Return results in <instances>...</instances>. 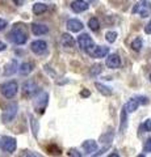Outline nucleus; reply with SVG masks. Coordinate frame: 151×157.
<instances>
[{
  "mask_svg": "<svg viewBox=\"0 0 151 157\" xmlns=\"http://www.w3.org/2000/svg\"><path fill=\"white\" fill-rule=\"evenodd\" d=\"M88 94H89V92H88V90H85V89H84V90H83V92H81V96H84V97H87V96H88Z\"/></svg>",
  "mask_w": 151,
  "mask_h": 157,
  "instance_id": "72a5a7b5",
  "label": "nucleus"
},
{
  "mask_svg": "<svg viewBox=\"0 0 151 157\" xmlns=\"http://www.w3.org/2000/svg\"><path fill=\"white\" fill-rule=\"evenodd\" d=\"M37 90H38V86H37V84L34 81L28 80V81L24 82V85H22V94L25 97H32Z\"/></svg>",
  "mask_w": 151,
  "mask_h": 157,
  "instance_id": "1a4fd4ad",
  "label": "nucleus"
},
{
  "mask_svg": "<svg viewBox=\"0 0 151 157\" xmlns=\"http://www.w3.org/2000/svg\"><path fill=\"white\" fill-rule=\"evenodd\" d=\"M88 2H89V3H93V2H96V0H88Z\"/></svg>",
  "mask_w": 151,
  "mask_h": 157,
  "instance_id": "c9c22d12",
  "label": "nucleus"
},
{
  "mask_svg": "<svg viewBox=\"0 0 151 157\" xmlns=\"http://www.w3.org/2000/svg\"><path fill=\"white\" fill-rule=\"evenodd\" d=\"M30 50L34 52V54H37V55H41V54L46 52V50H47V43L45 41H41V39H37V41L32 42Z\"/></svg>",
  "mask_w": 151,
  "mask_h": 157,
  "instance_id": "9d476101",
  "label": "nucleus"
},
{
  "mask_svg": "<svg viewBox=\"0 0 151 157\" xmlns=\"http://www.w3.org/2000/svg\"><path fill=\"white\" fill-rule=\"evenodd\" d=\"M6 48H7V45H6V43H3L2 41H0V52L4 51V50H6Z\"/></svg>",
  "mask_w": 151,
  "mask_h": 157,
  "instance_id": "473e14b6",
  "label": "nucleus"
},
{
  "mask_svg": "<svg viewBox=\"0 0 151 157\" xmlns=\"http://www.w3.org/2000/svg\"><path fill=\"white\" fill-rule=\"evenodd\" d=\"M145 33L146 34H151V20L149 21V24L145 26Z\"/></svg>",
  "mask_w": 151,
  "mask_h": 157,
  "instance_id": "2f4dec72",
  "label": "nucleus"
},
{
  "mask_svg": "<svg viewBox=\"0 0 151 157\" xmlns=\"http://www.w3.org/2000/svg\"><path fill=\"white\" fill-rule=\"evenodd\" d=\"M88 28L91 29L92 32H97V30H99V28H100V22H99V20H97L96 17L89 18V21H88Z\"/></svg>",
  "mask_w": 151,
  "mask_h": 157,
  "instance_id": "5701e85b",
  "label": "nucleus"
},
{
  "mask_svg": "<svg viewBox=\"0 0 151 157\" xmlns=\"http://www.w3.org/2000/svg\"><path fill=\"white\" fill-rule=\"evenodd\" d=\"M61 45H62L63 47H66V48H71V47L75 46V39H74V37H72L71 34L65 33V34H62Z\"/></svg>",
  "mask_w": 151,
  "mask_h": 157,
  "instance_id": "2eb2a0df",
  "label": "nucleus"
},
{
  "mask_svg": "<svg viewBox=\"0 0 151 157\" xmlns=\"http://www.w3.org/2000/svg\"><path fill=\"white\" fill-rule=\"evenodd\" d=\"M0 89H2L3 96L6 98H13L18 90V85L16 81H8V82H4Z\"/></svg>",
  "mask_w": 151,
  "mask_h": 157,
  "instance_id": "20e7f679",
  "label": "nucleus"
},
{
  "mask_svg": "<svg viewBox=\"0 0 151 157\" xmlns=\"http://www.w3.org/2000/svg\"><path fill=\"white\" fill-rule=\"evenodd\" d=\"M133 13H139L141 17H147L151 13V4L146 0H142L135 4V7L133 8Z\"/></svg>",
  "mask_w": 151,
  "mask_h": 157,
  "instance_id": "39448f33",
  "label": "nucleus"
},
{
  "mask_svg": "<svg viewBox=\"0 0 151 157\" xmlns=\"http://www.w3.org/2000/svg\"><path fill=\"white\" fill-rule=\"evenodd\" d=\"M47 11V6L43 3H34L33 4V13L34 14H42Z\"/></svg>",
  "mask_w": 151,
  "mask_h": 157,
  "instance_id": "412c9836",
  "label": "nucleus"
},
{
  "mask_svg": "<svg viewBox=\"0 0 151 157\" xmlns=\"http://www.w3.org/2000/svg\"><path fill=\"white\" fill-rule=\"evenodd\" d=\"M128 127V111H126L125 107H122V111H121V124H120V131L124 132Z\"/></svg>",
  "mask_w": 151,
  "mask_h": 157,
  "instance_id": "aec40b11",
  "label": "nucleus"
},
{
  "mask_svg": "<svg viewBox=\"0 0 151 157\" xmlns=\"http://www.w3.org/2000/svg\"><path fill=\"white\" fill-rule=\"evenodd\" d=\"M66 26H67V29H69L70 32H74V33H77V32H80L83 28V22L81 21H79V20H76V18H71V20H69L67 21V24H66Z\"/></svg>",
  "mask_w": 151,
  "mask_h": 157,
  "instance_id": "4468645a",
  "label": "nucleus"
},
{
  "mask_svg": "<svg viewBox=\"0 0 151 157\" xmlns=\"http://www.w3.org/2000/svg\"><path fill=\"white\" fill-rule=\"evenodd\" d=\"M89 8V4L85 0H74L71 3V9L75 13H80V12H85Z\"/></svg>",
  "mask_w": 151,
  "mask_h": 157,
  "instance_id": "9b49d317",
  "label": "nucleus"
},
{
  "mask_svg": "<svg viewBox=\"0 0 151 157\" xmlns=\"http://www.w3.org/2000/svg\"><path fill=\"white\" fill-rule=\"evenodd\" d=\"M105 64H106L108 68L114 70V68H118L121 66V59H120V56L117 55V54H110V55H108V58H106Z\"/></svg>",
  "mask_w": 151,
  "mask_h": 157,
  "instance_id": "f8f14e48",
  "label": "nucleus"
},
{
  "mask_svg": "<svg viewBox=\"0 0 151 157\" xmlns=\"http://www.w3.org/2000/svg\"><path fill=\"white\" fill-rule=\"evenodd\" d=\"M95 86L97 88V90H99V92L101 93V94H104V96H110V94H112V89H110V88H108L106 85H104V84L96 82Z\"/></svg>",
  "mask_w": 151,
  "mask_h": 157,
  "instance_id": "4be33fe9",
  "label": "nucleus"
},
{
  "mask_svg": "<svg viewBox=\"0 0 151 157\" xmlns=\"http://www.w3.org/2000/svg\"><path fill=\"white\" fill-rule=\"evenodd\" d=\"M139 105H141L139 104V98H131V100H129L124 105V107L126 109V111H128V114H130V113H134L135 110H137Z\"/></svg>",
  "mask_w": 151,
  "mask_h": 157,
  "instance_id": "f3484780",
  "label": "nucleus"
},
{
  "mask_svg": "<svg viewBox=\"0 0 151 157\" xmlns=\"http://www.w3.org/2000/svg\"><path fill=\"white\" fill-rule=\"evenodd\" d=\"M17 110H18V105L16 104V102H13V104H9L6 107V110L3 111L2 121L4 122V123H9V122H12L14 119V117H16V114H17Z\"/></svg>",
  "mask_w": 151,
  "mask_h": 157,
  "instance_id": "7ed1b4c3",
  "label": "nucleus"
},
{
  "mask_svg": "<svg viewBox=\"0 0 151 157\" xmlns=\"http://www.w3.org/2000/svg\"><path fill=\"white\" fill-rule=\"evenodd\" d=\"M33 63H30V62H25V63H22V64L20 66V68H18V72L21 73V75H24V76H26V75H29L32 71H33Z\"/></svg>",
  "mask_w": 151,
  "mask_h": 157,
  "instance_id": "6ab92c4d",
  "label": "nucleus"
},
{
  "mask_svg": "<svg viewBox=\"0 0 151 157\" xmlns=\"http://www.w3.org/2000/svg\"><path fill=\"white\" fill-rule=\"evenodd\" d=\"M47 102H49V94L46 92H42L38 94V97L34 100V109L37 113H43L47 106Z\"/></svg>",
  "mask_w": 151,
  "mask_h": 157,
  "instance_id": "423d86ee",
  "label": "nucleus"
},
{
  "mask_svg": "<svg viewBox=\"0 0 151 157\" xmlns=\"http://www.w3.org/2000/svg\"><path fill=\"white\" fill-rule=\"evenodd\" d=\"M131 48H133L134 51H139L141 48H142V39L139 37H137L134 39L133 42H131Z\"/></svg>",
  "mask_w": 151,
  "mask_h": 157,
  "instance_id": "b1692460",
  "label": "nucleus"
},
{
  "mask_svg": "<svg viewBox=\"0 0 151 157\" xmlns=\"http://www.w3.org/2000/svg\"><path fill=\"white\" fill-rule=\"evenodd\" d=\"M143 152L145 153H151V137L146 140V143L143 145Z\"/></svg>",
  "mask_w": 151,
  "mask_h": 157,
  "instance_id": "cd10ccee",
  "label": "nucleus"
},
{
  "mask_svg": "<svg viewBox=\"0 0 151 157\" xmlns=\"http://www.w3.org/2000/svg\"><path fill=\"white\" fill-rule=\"evenodd\" d=\"M30 118V124H32V130H33V135L37 136V131H38V123H37V121L33 118L32 115L29 117Z\"/></svg>",
  "mask_w": 151,
  "mask_h": 157,
  "instance_id": "bb28decb",
  "label": "nucleus"
},
{
  "mask_svg": "<svg viewBox=\"0 0 151 157\" xmlns=\"http://www.w3.org/2000/svg\"><path fill=\"white\" fill-rule=\"evenodd\" d=\"M101 70H103V66H101V64H96V66L93 67V70L91 71V75H96V73L100 72Z\"/></svg>",
  "mask_w": 151,
  "mask_h": 157,
  "instance_id": "c756f323",
  "label": "nucleus"
},
{
  "mask_svg": "<svg viewBox=\"0 0 151 157\" xmlns=\"http://www.w3.org/2000/svg\"><path fill=\"white\" fill-rule=\"evenodd\" d=\"M7 25H8V22L6 21V20L0 18V32H2V30H4V29L7 28Z\"/></svg>",
  "mask_w": 151,
  "mask_h": 157,
  "instance_id": "7c9ffc66",
  "label": "nucleus"
},
{
  "mask_svg": "<svg viewBox=\"0 0 151 157\" xmlns=\"http://www.w3.org/2000/svg\"><path fill=\"white\" fill-rule=\"evenodd\" d=\"M77 45H79V47L83 51H88L95 43H93V39H92L88 34L84 33V34H80V36L77 37Z\"/></svg>",
  "mask_w": 151,
  "mask_h": 157,
  "instance_id": "6e6552de",
  "label": "nucleus"
},
{
  "mask_svg": "<svg viewBox=\"0 0 151 157\" xmlns=\"http://www.w3.org/2000/svg\"><path fill=\"white\" fill-rule=\"evenodd\" d=\"M17 68H18V62L16 59H12V60L8 62L7 66L4 67V76H12L13 73L17 72Z\"/></svg>",
  "mask_w": 151,
  "mask_h": 157,
  "instance_id": "ddd939ff",
  "label": "nucleus"
},
{
  "mask_svg": "<svg viewBox=\"0 0 151 157\" xmlns=\"http://www.w3.org/2000/svg\"><path fill=\"white\" fill-rule=\"evenodd\" d=\"M32 32L34 36H43V34H46L49 32V28L46 25H43V24H37L34 22L32 25Z\"/></svg>",
  "mask_w": 151,
  "mask_h": 157,
  "instance_id": "a211bd4d",
  "label": "nucleus"
},
{
  "mask_svg": "<svg viewBox=\"0 0 151 157\" xmlns=\"http://www.w3.org/2000/svg\"><path fill=\"white\" fill-rule=\"evenodd\" d=\"M87 52H88L91 56L96 58V59H101V58H105L109 54V47H106V46H95L93 45Z\"/></svg>",
  "mask_w": 151,
  "mask_h": 157,
  "instance_id": "0eeeda50",
  "label": "nucleus"
},
{
  "mask_svg": "<svg viewBox=\"0 0 151 157\" xmlns=\"http://www.w3.org/2000/svg\"><path fill=\"white\" fill-rule=\"evenodd\" d=\"M142 127H143V131H145V132H151V119L146 121Z\"/></svg>",
  "mask_w": 151,
  "mask_h": 157,
  "instance_id": "c85d7f7f",
  "label": "nucleus"
},
{
  "mask_svg": "<svg viewBox=\"0 0 151 157\" xmlns=\"http://www.w3.org/2000/svg\"><path fill=\"white\" fill-rule=\"evenodd\" d=\"M8 38L11 39L14 45H24L28 39V36H26V33L22 28L16 26V28H13L11 30V33L8 34Z\"/></svg>",
  "mask_w": 151,
  "mask_h": 157,
  "instance_id": "f257e3e1",
  "label": "nucleus"
},
{
  "mask_svg": "<svg viewBox=\"0 0 151 157\" xmlns=\"http://www.w3.org/2000/svg\"><path fill=\"white\" fill-rule=\"evenodd\" d=\"M105 39L109 43H113L117 39V33L116 32H108V33H106V36H105Z\"/></svg>",
  "mask_w": 151,
  "mask_h": 157,
  "instance_id": "a878e982",
  "label": "nucleus"
},
{
  "mask_svg": "<svg viewBox=\"0 0 151 157\" xmlns=\"http://www.w3.org/2000/svg\"><path fill=\"white\" fill-rule=\"evenodd\" d=\"M112 139H113V132L109 131V132H106V134L101 135V137H100V141H103V143H110Z\"/></svg>",
  "mask_w": 151,
  "mask_h": 157,
  "instance_id": "393cba45",
  "label": "nucleus"
},
{
  "mask_svg": "<svg viewBox=\"0 0 151 157\" xmlns=\"http://www.w3.org/2000/svg\"><path fill=\"white\" fill-rule=\"evenodd\" d=\"M81 147H83V149H84L85 155H92L97 151V143L95 140H85Z\"/></svg>",
  "mask_w": 151,
  "mask_h": 157,
  "instance_id": "dca6fc26",
  "label": "nucleus"
},
{
  "mask_svg": "<svg viewBox=\"0 0 151 157\" xmlns=\"http://www.w3.org/2000/svg\"><path fill=\"white\" fill-rule=\"evenodd\" d=\"M0 148L7 153H13L17 148V141L12 136H3L0 139Z\"/></svg>",
  "mask_w": 151,
  "mask_h": 157,
  "instance_id": "f03ea898",
  "label": "nucleus"
},
{
  "mask_svg": "<svg viewBox=\"0 0 151 157\" xmlns=\"http://www.w3.org/2000/svg\"><path fill=\"white\" fill-rule=\"evenodd\" d=\"M150 80H151V73H150Z\"/></svg>",
  "mask_w": 151,
  "mask_h": 157,
  "instance_id": "e433bc0d",
  "label": "nucleus"
},
{
  "mask_svg": "<svg viewBox=\"0 0 151 157\" xmlns=\"http://www.w3.org/2000/svg\"><path fill=\"white\" fill-rule=\"evenodd\" d=\"M13 2H14V3H16V4H17V6H21V4L24 3V0H13Z\"/></svg>",
  "mask_w": 151,
  "mask_h": 157,
  "instance_id": "f704fd0d",
  "label": "nucleus"
}]
</instances>
